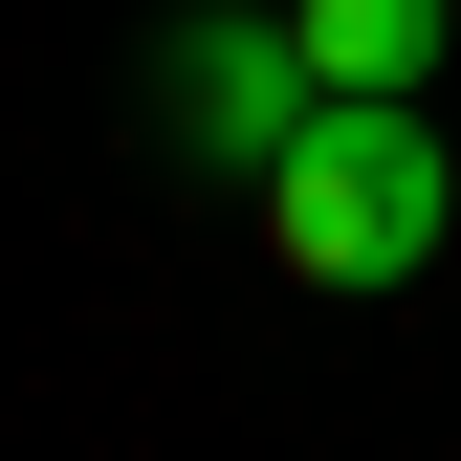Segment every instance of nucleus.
I'll use <instances>...</instances> for the list:
<instances>
[{
    "mask_svg": "<svg viewBox=\"0 0 461 461\" xmlns=\"http://www.w3.org/2000/svg\"><path fill=\"white\" fill-rule=\"evenodd\" d=\"M242 198H264V264L285 285H418L461 242V154L418 132V88H330Z\"/></svg>",
    "mask_w": 461,
    "mask_h": 461,
    "instance_id": "nucleus-1",
    "label": "nucleus"
},
{
    "mask_svg": "<svg viewBox=\"0 0 461 461\" xmlns=\"http://www.w3.org/2000/svg\"><path fill=\"white\" fill-rule=\"evenodd\" d=\"M285 44H308V88H418L439 0H285Z\"/></svg>",
    "mask_w": 461,
    "mask_h": 461,
    "instance_id": "nucleus-3",
    "label": "nucleus"
},
{
    "mask_svg": "<svg viewBox=\"0 0 461 461\" xmlns=\"http://www.w3.org/2000/svg\"><path fill=\"white\" fill-rule=\"evenodd\" d=\"M308 110L330 88H308V44H285V0H176V23H154V132H176V154L264 176Z\"/></svg>",
    "mask_w": 461,
    "mask_h": 461,
    "instance_id": "nucleus-2",
    "label": "nucleus"
}]
</instances>
